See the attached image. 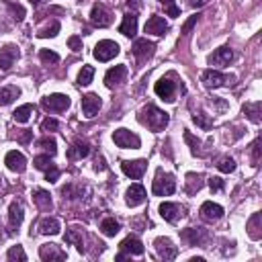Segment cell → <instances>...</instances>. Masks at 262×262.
I'll return each mask as SVG.
<instances>
[{"instance_id": "obj_1", "label": "cell", "mask_w": 262, "mask_h": 262, "mask_svg": "<svg viewBox=\"0 0 262 262\" xmlns=\"http://www.w3.org/2000/svg\"><path fill=\"white\" fill-rule=\"evenodd\" d=\"M168 121H170V117H168V113H164V111H160L158 106H154V104H150V106H146L144 111H142V123L144 125H148V129H152V131H164V127L168 125Z\"/></svg>"}, {"instance_id": "obj_2", "label": "cell", "mask_w": 262, "mask_h": 262, "mask_svg": "<svg viewBox=\"0 0 262 262\" xmlns=\"http://www.w3.org/2000/svg\"><path fill=\"white\" fill-rule=\"evenodd\" d=\"M152 190H154V194H158V196H168L176 190V180H174L172 174L158 170L154 182H152Z\"/></svg>"}, {"instance_id": "obj_3", "label": "cell", "mask_w": 262, "mask_h": 262, "mask_svg": "<svg viewBox=\"0 0 262 262\" xmlns=\"http://www.w3.org/2000/svg\"><path fill=\"white\" fill-rule=\"evenodd\" d=\"M119 52H121L119 43H115V41H111V39H102V41H98L96 46H94L92 56H94L98 62H111L115 56H119Z\"/></svg>"}, {"instance_id": "obj_4", "label": "cell", "mask_w": 262, "mask_h": 262, "mask_svg": "<svg viewBox=\"0 0 262 262\" xmlns=\"http://www.w3.org/2000/svg\"><path fill=\"white\" fill-rule=\"evenodd\" d=\"M113 142L123 150H138L142 146L140 136H136L134 131H129V129H115L113 131Z\"/></svg>"}, {"instance_id": "obj_5", "label": "cell", "mask_w": 262, "mask_h": 262, "mask_svg": "<svg viewBox=\"0 0 262 262\" xmlns=\"http://www.w3.org/2000/svg\"><path fill=\"white\" fill-rule=\"evenodd\" d=\"M70 96L68 94H50L41 100V106L46 108L48 113H64L66 108H70Z\"/></svg>"}, {"instance_id": "obj_6", "label": "cell", "mask_w": 262, "mask_h": 262, "mask_svg": "<svg viewBox=\"0 0 262 262\" xmlns=\"http://www.w3.org/2000/svg\"><path fill=\"white\" fill-rule=\"evenodd\" d=\"M203 82L207 88H220V86H226V84H232L234 82V76H228V74H222L217 70H205L201 74Z\"/></svg>"}, {"instance_id": "obj_7", "label": "cell", "mask_w": 262, "mask_h": 262, "mask_svg": "<svg viewBox=\"0 0 262 262\" xmlns=\"http://www.w3.org/2000/svg\"><path fill=\"white\" fill-rule=\"evenodd\" d=\"M121 170L125 176L140 180L144 176V172L148 170V162L146 160H125V162H121Z\"/></svg>"}, {"instance_id": "obj_8", "label": "cell", "mask_w": 262, "mask_h": 262, "mask_svg": "<svg viewBox=\"0 0 262 262\" xmlns=\"http://www.w3.org/2000/svg\"><path fill=\"white\" fill-rule=\"evenodd\" d=\"M90 23L94 27L102 29V27H108V25L113 23V16H111V12L106 10L104 4H94L92 10H90Z\"/></svg>"}, {"instance_id": "obj_9", "label": "cell", "mask_w": 262, "mask_h": 262, "mask_svg": "<svg viewBox=\"0 0 262 262\" xmlns=\"http://www.w3.org/2000/svg\"><path fill=\"white\" fill-rule=\"evenodd\" d=\"M154 248H156V252H158V256L162 260H174L176 254H178V248L174 246L172 240H168V238H156Z\"/></svg>"}, {"instance_id": "obj_10", "label": "cell", "mask_w": 262, "mask_h": 262, "mask_svg": "<svg viewBox=\"0 0 262 262\" xmlns=\"http://www.w3.org/2000/svg\"><path fill=\"white\" fill-rule=\"evenodd\" d=\"M4 164H6V168L10 172H16V174L27 170V158H25V154H20V152H16V150L8 152L6 158H4Z\"/></svg>"}, {"instance_id": "obj_11", "label": "cell", "mask_w": 262, "mask_h": 262, "mask_svg": "<svg viewBox=\"0 0 262 262\" xmlns=\"http://www.w3.org/2000/svg\"><path fill=\"white\" fill-rule=\"evenodd\" d=\"M100 106H102V100H100L98 94L88 92V94L82 96V113H84L86 117H94V115L100 111Z\"/></svg>"}, {"instance_id": "obj_12", "label": "cell", "mask_w": 262, "mask_h": 262, "mask_svg": "<svg viewBox=\"0 0 262 262\" xmlns=\"http://www.w3.org/2000/svg\"><path fill=\"white\" fill-rule=\"evenodd\" d=\"M23 217H25L23 203H20V201H12L10 207H8V228H10V232H14V230L20 228V224H23Z\"/></svg>"}, {"instance_id": "obj_13", "label": "cell", "mask_w": 262, "mask_h": 262, "mask_svg": "<svg viewBox=\"0 0 262 262\" xmlns=\"http://www.w3.org/2000/svg\"><path fill=\"white\" fill-rule=\"evenodd\" d=\"M20 52L16 46H4L2 50H0V70H10L12 68V64L18 60Z\"/></svg>"}, {"instance_id": "obj_14", "label": "cell", "mask_w": 262, "mask_h": 262, "mask_svg": "<svg viewBox=\"0 0 262 262\" xmlns=\"http://www.w3.org/2000/svg\"><path fill=\"white\" fill-rule=\"evenodd\" d=\"M146 196H148V192H146V188L142 184H131L127 188V192H125V203L129 207H138V205H142L146 201Z\"/></svg>"}, {"instance_id": "obj_15", "label": "cell", "mask_w": 262, "mask_h": 262, "mask_svg": "<svg viewBox=\"0 0 262 262\" xmlns=\"http://www.w3.org/2000/svg\"><path fill=\"white\" fill-rule=\"evenodd\" d=\"M199 213H201V217L205 222H217V220H222V217H224V207L213 203V201H205L201 205Z\"/></svg>"}, {"instance_id": "obj_16", "label": "cell", "mask_w": 262, "mask_h": 262, "mask_svg": "<svg viewBox=\"0 0 262 262\" xmlns=\"http://www.w3.org/2000/svg\"><path fill=\"white\" fill-rule=\"evenodd\" d=\"M127 76V66L121 64V66H115V68H111L106 74H104V84L108 86V88H115V86H119Z\"/></svg>"}, {"instance_id": "obj_17", "label": "cell", "mask_w": 262, "mask_h": 262, "mask_svg": "<svg viewBox=\"0 0 262 262\" xmlns=\"http://www.w3.org/2000/svg\"><path fill=\"white\" fill-rule=\"evenodd\" d=\"M39 256H41V260H46V262L66 260V252H64L58 244H43V246L39 248Z\"/></svg>"}, {"instance_id": "obj_18", "label": "cell", "mask_w": 262, "mask_h": 262, "mask_svg": "<svg viewBox=\"0 0 262 262\" xmlns=\"http://www.w3.org/2000/svg\"><path fill=\"white\" fill-rule=\"evenodd\" d=\"M146 33L150 35H156V37H162L168 33V23L160 16V14H154V16H150V20L146 23Z\"/></svg>"}, {"instance_id": "obj_19", "label": "cell", "mask_w": 262, "mask_h": 262, "mask_svg": "<svg viewBox=\"0 0 262 262\" xmlns=\"http://www.w3.org/2000/svg\"><path fill=\"white\" fill-rule=\"evenodd\" d=\"M154 90H156V94L160 96V98H164V100H174V82L170 80V78H160L158 82H156V86H154Z\"/></svg>"}, {"instance_id": "obj_20", "label": "cell", "mask_w": 262, "mask_h": 262, "mask_svg": "<svg viewBox=\"0 0 262 262\" xmlns=\"http://www.w3.org/2000/svg\"><path fill=\"white\" fill-rule=\"evenodd\" d=\"M119 248H121V252L127 256V254H134V256H142L144 254V244L140 242L138 238H134V236H129V238H125L123 242L119 244Z\"/></svg>"}, {"instance_id": "obj_21", "label": "cell", "mask_w": 262, "mask_h": 262, "mask_svg": "<svg viewBox=\"0 0 262 262\" xmlns=\"http://www.w3.org/2000/svg\"><path fill=\"white\" fill-rule=\"evenodd\" d=\"M60 230H62V226H60V222L56 220V217H43V220L39 222V226H37V232L41 236H58Z\"/></svg>"}, {"instance_id": "obj_22", "label": "cell", "mask_w": 262, "mask_h": 262, "mask_svg": "<svg viewBox=\"0 0 262 262\" xmlns=\"http://www.w3.org/2000/svg\"><path fill=\"white\" fill-rule=\"evenodd\" d=\"M234 60V52L230 48H220V50H215L211 56H209V64L211 66H228L230 62Z\"/></svg>"}, {"instance_id": "obj_23", "label": "cell", "mask_w": 262, "mask_h": 262, "mask_svg": "<svg viewBox=\"0 0 262 262\" xmlns=\"http://www.w3.org/2000/svg\"><path fill=\"white\" fill-rule=\"evenodd\" d=\"M134 56L136 58H140V60H146V58H150L152 54H154V50H156V46L152 41H148V39H138L136 43H134Z\"/></svg>"}, {"instance_id": "obj_24", "label": "cell", "mask_w": 262, "mask_h": 262, "mask_svg": "<svg viewBox=\"0 0 262 262\" xmlns=\"http://www.w3.org/2000/svg\"><path fill=\"white\" fill-rule=\"evenodd\" d=\"M119 33L125 35V37H134L138 33V16H136V12H127L123 16V23L119 27Z\"/></svg>"}, {"instance_id": "obj_25", "label": "cell", "mask_w": 262, "mask_h": 262, "mask_svg": "<svg viewBox=\"0 0 262 262\" xmlns=\"http://www.w3.org/2000/svg\"><path fill=\"white\" fill-rule=\"evenodd\" d=\"M88 154H90V146H88V142H82V140H76L72 144V148L68 150V158L70 160H82Z\"/></svg>"}, {"instance_id": "obj_26", "label": "cell", "mask_w": 262, "mask_h": 262, "mask_svg": "<svg viewBox=\"0 0 262 262\" xmlns=\"http://www.w3.org/2000/svg\"><path fill=\"white\" fill-rule=\"evenodd\" d=\"M182 240H186V242L190 244V246H201L203 242H205V238H207V234L203 232V230H199V228H188V230H184L182 234Z\"/></svg>"}, {"instance_id": "obj_27", "label": "cell", "mask_w": 262, "mask_h": 262, "mask_svg": "<svg viewBox=\"0 0 262 262\" xmlns=\"http://www.w3.org/2000/svg\"><path fill=\"white\" fill-rule=\"evenodd\" d=\"M33 201H35V205H37L41 211H50V209L54 207V203H52V194H50L48 190H43V188L33 190Z\"/></svg>"}, {"instance_id": "obj_28", "label": "cell", "mask_w": 262, "mask_h": 262, "mask_svg": "<svg viewBox=\"0 0 262 262\" xmlns=\"http://www.w3.org/2000/svg\"><path fill=\"white\" fill-rule=\"evenodd\" d=\"M246 230H248V236L252 240H260L262 238V213H254L250 217Z\"/></svg>"}, {"instance_id": "obj_29", "label": "cell", "mask_w": 262, "mask_h": 262, "mask_svg": "<svg viewBox=\"0 0 262 262\" xmlns=\"http://www.w3.org/2000/svg\"><path fill=\"white\" fill-rule=\"evenodd\" d=\"M160 215L164 217L168 224H174L182 213H180V207H178V205H174V203H162V205H160Z\"/></svg>"}, {"instance_id": "obj_30", "label": "cell", "mask_w": 262, "mask_h": 262, "mask_svg": "<svg viewBox=\"0 0 262 262\" xmlns=\"http://www.w3.org/2000/svg\"><path fill=\"white\" fill-rule=\"evenodd\" d=\"M119 230H121V226H119V222L115 220V217H106V220H102V222H100V232H102L106 238H113V236H117V234H119Z\"/></svg>"}, {"instance_id": "obj_31", "label": "cell", "mask_w": 262, "mask_h": 262, "mask_svg": "<svg viewBox=\"0 0 262 262\" xmlns=\"http://www.w3.org/2000/svg\"><path fill=\"white\" fill-rule=\"evenodd\" d=\"M33 104H23V106H18L16 111L12 113V119L16 121V123H27L29 119H31V115H33Z\"/></svg>"}, {"instance_id": "obj_32", "label": "cell", "mask_w": 262, "mask_h": 262, "mask_svg": "<svg viewBox=\"0 0 262 262\" xmlns=\"http://www.w3.org/2000/svg\"><path fill=\"white\" fill-rule=\"evenodd\" d=\"M66 244H70V246H76L78 252L84 250V240H82V234H78L76 230H68L66 232Z\"/></svg>"}, {"instance_id": "obj_33", "label": "cell", "mask_w": 262, "mask_h": 262, "mask_svg": "<svg viewBox=\"0 0 262 262\" xmlns=\"http://www.w3.org/2000/svg\"><path fill=\"white\" fill-rule=\"evenodd\" d=\"M18 94H20V90L16 86H4V88L0 90V104H10Z\"/></svg>"}, {"instance_id": "obj_34", "label": "cell", "mask_w": 262, "mask_h": 262, "mask_svg": "<svg viewBox=\"0 0 262 262\" xmlns=\"http://www.w3.org/2000/svg\"><path fill=\"white\" fill-rule=\"evenodd\" d=\"M37 148L46 150L50 156H56V152H58V142H56V138H52V136H46V138H41V140L37 142Z\"/></svg>"}, {"instance_id": "obj_35", "label": "cell", "mask_w": 262, "mask_h": 262, "mask_svg": "<svg viewBox=\"0 0 262 262\" xmlns=\"http://www.w3.org/2000/svg\"><path fill=\"white\" fill-rule=\"evenodd\" d=\"M92 78H94V68H92V66H82V70L78 74V84L80 86H88L92 82Z\"/></svg>"}, {"instance_id": "obj_36", "label": "cell", "mask_w": 262, "mask_h": 262, "mask_svg": "<svg viewBox=\"0 0 262 262\" xmlns=\"http://www.w3.org/2000/svg\"><path fill=\"white\" fill-rule=\"evenodd\" d=\"M33 164H35V168L37 170H43V172H48L50 168H54L56 164H54V160L50 158V156H35L33 158Z\"/></svg>"}, {"instance_id": "obj_37", "label": "cell", "mask_w": 262, "mask_h": 262, "mask_svg": "<svg viewBox=\"0 0 262 262\" xmlns=\"http://www.w3.org/2000/svg\"><path fill=\"white\" fill-rule=\"evenodd\" d=\"M201 186H203V180H201L199 174H188V176H186V188H188V192L201 190Z\"/></svg>"}, {"instance_id": "obj_38", "label": "cell", "mask_w": 262, "mask_h": 262, "mask_svg": "<svg viewBox=\"0 0 262 262\" xmlns=\"http://www.w3.org/2000/svg\"><path fill=\"white\" fill-rule=\"evenodd\" d=\"M260 102H254V104H246L244 106V113L250 117V121H254V123H260Z\"/></svg>"}, {"instance_id": "obj_39", "label": "cell", "mask_w": 262, "mask_h": 262, "mask_svg": "<svg viewBox=\"0 0 262 262\" xmlns=\"http://www.w3.org/2000/svg\"><path fill=\"white\" fill-rule=\"evenodd\" d=\"M6 258L8 260H18V262H25L27 260V254H25V250H23V246H12L8 252H6Z\"/></svg>"}, {"instance_id": "obj_40", "label": "cell", "mask_w": 262, "mask_h": 262, "mask_svg": "<svg viewBox=\"0 0 262 262\" xmlns=\"http://www.w3.org/2000/svg\"><path fill=\"white\" fill-rule=\"evenodd\" d=\"M6 6H8V10H10V14H12V18L16 20V23H20V20L25 18V8L20 6V4H14V2H6Z\"/></svg>"}, {"instance_id": "obj_41", "label": "cell", "mask_w": 262, "mask_h": 262, "mask_svg": "<svg viewBox=\"0 0 262 262\" xmlns=\"http://www.w3.org/2000/svg\"><path fill=\"white\" fill-rule=\"evenodd\" d=\"M60 29H62V27H60V23H52L50 27H46V29H41V31L37 33V37H39V39H48V37H56V35L60 33Z\"/></svg>"}, {"instance_id": "obj_42", "label": "cell", "mask_w": 262, "mask_h": 262, "mask_svg": "<svg viewBox=\"0 0 262 262\" xmlns=\"http://www.w3.org/2000/svg\"><path fill=\"white\" fill-rule=\"evenodd\" d=\"M39 58H41L43 64H58V62H60V56H58L56 52H52V50H41V52H39Z\"/></svg>"}, {"instance_id": "obj_43", "label": "cell", "mask_w": 262, "mask_h": 262, "mask_svg": "<svg viewBox=\"0 0 262 262\" xmlns=\"http://www.w3.org/2000/svg\"><path fill=\"white\" fill-rule=\"evenodd\" d=\"M217 168H220L222 172H226V174H230V172L236 170V160L234 158H222L220 162H217Z\"/></svg>"}, {"instance_id": "obj_44", "label": "cell", "mask_w": 262, "mask_h": 262, "mask_svg": "<svg viewBox=\"0 0 262 262\" xmlns=\"http://www.w3.org/2000/svg\"><path fill=\"white\" fill-rule=\"evenodd\" d=\"M192 121L199 125V127H203V129H211V127H213V121H211L207 115H203V113H194V115H192Z\"/></svg>"}, {"instance_id": "obj_45", "label": "cell", "mask_w": 262, "mask_h": 262, "mask_svg": "<svg viewBox=\"0 0 262 262\" xmlns=\"http://www.w3.org/2000/svg\"><path fill=\"white\" fill-rule=\"evenodd\" d=\"M184 140H186V144L190 146V152H192V154H201V150H199L201 142H199V140H194V138H192V136L188 134V131L184 134Z\"/></svg>"}, {"instance_id": "obj_46", "label": "cell", "mask_w": 262, "mask_h": 262, "mask_svg": "<svg viewBox=\"0 0 262 262\" xmlns=\"http://www.w3.org/2000/svg\"><path fill=\"white\" fill-rule=\"evenodd\" d=\"M252 164L258 166L260 164V140H256L252 144Z\"/></svg>"}, {"instance_id": "obj_47", "label": "cell", "mask_w": 262, "mask_h": 262, "mask_svg": "<svg viewBox=\"0 0 262 262\" xmlns=\"http://www.w3.org/2000/svg\"><path fill=\"white\" fill-rule=\"evenodd\" d=\"M68 48H70L72 52H80V50H82V39H80L78 35H72V37L68 39Z\"/></svg>"}, {"instance_id": "obj_48", "label": "cell", "mask_w": 262, "mask_h": 262, "mask_svg": "<svg viewBox=\"0 0 262 262\" xmlns=\"http://www.w3.org/2000/svg\"><path fill=\"white\" fill-rule=\"evenodd\" d=\"M60 127V123L56 119H43L41 123V131H56Z\"/></svg>"}, {"instance_id": "obj_49", "label": "cell", "mask_w": 262, "mask_h": 262, "mask_svg": "<svg viewBox=\"0 0 262 262\" xmlns=\"http://www.w3.org/2000/svg\"><path fill=\"white\" fill-rule=\"evenodd\" d=\"M196 20H199V14H192V16L186 20V23H184V27H182V33H184V35H188V31L194 27V23H196Z\"/></svg>"}, {"instance_id": "obj_50", "label": "cell", "mask_w": 262, "mask_h": 262, "mask_svg": "<svg viewBox=\"0 0 262 262\" xmlns=\"http://www.w3.org/2000/svg\"><path fill=\"white\" fill-rule=\"evenodd\" d=\"M46 178H48V182H56L58 178H60V170L54 166V168H50L48 172H46Z\"/></svg>"}, {"instance_id": "obj_51", "label": "cell", "mask_w": 262, "mask_h": 262, "mask_svg": "<svg viewBox=\"0 0 262 262\" xmlns=\"http://www.w3.org/2000/svg\"><path fill=\"white\" fill-rule=\"evenodd\" d=\"M209 186H211V190H222L224 188V180L220 176H213V178H209Z\"/></svg>"}, {"instance_id": "obj_52", "label": "cell", "mask_w": 262, "mask_h": 262, "mask_svg": "<svg viewBox=\"0 0 262 262\" xmlns=\"http://www.w3.org/2000/svg\"><path fill=\"white\" fill-rule=\"evenodd\" d=\"M31 138H33V131H29V129H25V131H23V134H20V136H18L16 140H18L20 144H29V142H31Z\"/></svg>"}, {"instance_id": "obj_53", "label": "cell", "mask_w": 262, "mask_h": 262, "mask_svg": "<svg viewBox=\"0 0 262 262\" xmlns=\"http://www.w3.org/2000/svg\"><path fill=\"white\" fill-rule=\"evenodd\" d=\"M211 104H215L217 108H222V111H224V108L228 106V104H226L224 100H220V98H217V96H213V98H211Z\"/></svg>"}, {"instance_id": "obj_54", "label": "cell", "mask_w": 262, "mask_h": 262, "mask_svg": "<svg viewBox=\"0 0 262 262\" xmlns=\"http://www.w3.org/2000/svg\"><path fill=\"white\" fill-rule=\"evenodd\" d=\"M166 10H168V16H178V14H180L178 6H168Z\"/></svg>"}, {"instance_id": "obj_55", "label": "cell", "mask_w": 262, "mask_h": 262, "mask_svg": "<svg viewBox=\"0 0 262 262\" xmlns=\"http://www.w3.org/2000/svg\"><path fill=\"white\" fill-rule=\"evenodd\" d=\"M127 6H129V8L134 6V8L138 10V8H140V2H138V0H127Z\"/></svg>"}, {"instance_id": "obj_56", "label": "cell", "mask_w": 262, "mask_h": 262, "mask_svg": "<svg viewBox=\"0 0 262 262\" xmlns=\"http://www.w3.org/2000/svg\"><path fill=\"white\" fill-rule=\"evenodd\" d=\"M106 166H104V160L102 158H96V170H104Z\"/></svg>"}, {"instance_id": "obj_57", "label": "cell", "mask_w": 262, "mask_h": 262, "mask_svg": "<svg viewBox=\"0 0 262 262\" xmlns=\"http://www.w3.org/2000/svg\"><path fill=\"white\" fill-rule=\"evenodd\" d=\"M205 2H207V0H190V4H192V6H203Z\"/></svg>"}, {"instance_id": "obj_58", "label": "cell", "mask_w": 262, "mask_h": 262, "mask_svg": "<svg viewBox=\"0 0 262 262\" xmlns=\"http://www.w3.org/2000/svg\"><path fill=\"white\" fill-rule=\"evenodd\" d=\"M160 2L166 4V8H168V6H174V0H160Z\"/></svg>"}, {"instance_id": "obj_59", "label": "cell", "mask_w": 262, "mask_h": 262, "mask_svg": "<svg viewBox=\"0 0 262 262\" xmlns=\"http://www.w3.org/2000/svg\"><path fill=\"white\" fill-rule=\"evenodd\" d=\"M29 2H31V4H39V2H41V0H29Z\"/></svg>"}, {"instance_id": "obj_60", "label": "cell", "mask_w": 262, "mask_h": 262, "mask_svg": "<svg viewBox=\"0 0 262 262\" xmlns=\"http://www.w3.org/2000/svg\"><path fill=\"white\" fill-rule=\"evenodd\" d=\"M0 184H2V178H0Z\"/></svg>"}]
</instances>
